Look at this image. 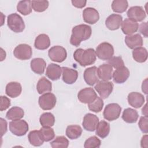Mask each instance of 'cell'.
<instances>
[{
  "label": "cell",
  "instance_id": "f1b7e54d",
  "mask_svg": "<svg viewBox=\"0 0 148 148\" xmlns=\"http://www.w3.org/2000/svg\"><path fill=\"white\" fill-rule=\"evenodd\" d=\"M121 117L122 119L127 123H134L137 121L139 115L136 110L129 108L124 109Z\"/></svg>",
  "mask_w": 148,
  "mask_h": 148
},
{
  "label": "cell",
  "instance_id": "c3c4849f",
  "mask_svg": "<svg viewBox=\"0 0 148 148\" xmlns=\"http://www.w3.org/2000/svg\"><path fill=\"white\" fill-rule=\"evenodd\" d=\"M140 146L142 147H147V135L146 134L142 136L140 140Z\"/></svg>",
  "mask_w": 148,
  "mask_h": 148
},
{
  "label": "cell",
  "instance_id": "2e32d148",
  "mask_svg": "<svg viewBox=\"0 0 148 148\" xmlns=\"http://www.w3.org/2000/svg\"><path fill=\"white\" fill-rule=\"evenodd\" d=\"M130 75L129 69L125 66L116 69L113 73L112 77L114 82L122 84L127 81Z\"/></svg>",
  "mask_w": 148,
  "mask_h": 148
},
{
  "label": "cell",
  "instance_id": "b9f144b4",
  "mask_svg": "<svg viewBox=\"0 0 148 148\" xmlns=\"http://www.w3.org/2000/svg\"><path fill=\"white\" fill-rule=\"evenodd\" d=\"M108 62L112 67L116 69L124 66V62L121 56L112 57L109 60H108Z\"/></svg>",
  "mask_w": 148,
  "mask_h": 148
},
{
  "label": "cell",
  "instance_id": "7c38bea8",
  "mask_svg": "<svg viewBox=\"0 0 148 148\" xmlns=\"http://www.w3.org/2000/svg\"><path fill=\"white\" fill-rule=\"evenodd\" d=\"M128 18L135 21H142L146 17V13L142 6H134L130 8L127 12Z\"/></svg>",
  "mask_w": 148,
  "mask_h": 148
},
{
  "label": "cell",
  "instance_id": "44dd1931",
  "mask_svg": "<svg viewBox=\"0 0 148 148\" xmlns=\"http://www.w3.org/2000/svg\"><path fill=\"white\" fill-rule=\"evenodd\" d=\"M121 25L123 34L127 35H132L138 30L139 28L138 23L130 18H125Z\"/></svg>",
  "mask_w": 148,
  "mask_h": 148
},
{
  "label": "cell",
  "instance_id": "484cf974",
  "mask_svg": "<svg viewBox=\"0 0 148 148\" xmlns=\"http://www.w3.org/2000/svg\"><path fill=\"white\" fill-rule=\"evenodd\" d=\"M50 45V40L49 36L45 34L39 35L35 40L34 46L38 50H46Z\"/></svg>",
  "mask_w": 148,
  "mask_h": 148
},
{
  "label": "cell",
  "instance_id": "83f0119b",
  "mask_svg": "<svg viewBox=\"0 0 148 148\" xmlns=\"http://www.w3.org/2000/svg\"><path fill=\"white\" fill-rule=\"evenodd\" d=\"M36 90L39 94L51 91L52 84L51 82L45 77H42L38 80L37 83Z\"/></svg>",
  "mask_w": 148,
  "mask_h": 148
},
{
  "label": "cell",
  "instance_id": "60d3db41",
  "mask_svg": "<svg viewBox=\"0 0 148 148\" xmlns=\"http://www.w3.org/2000/svg\"><path fill=\"white\" fill-rule=\"evenodd\" d=\"M101 142L100 139L96 136H92L86 140L84 144L85 148H99Z\"/></svg>",
  "mask_w": 148,
  "mask_h": 148
},
{
  "label": "cell",
  "instance_id": "5bb4252c",
  "mask_svg": "<svg viewBox=\"0 0 148 148\" xmlns=\"http://www.w3.org/2000/svg\"><path fill=\"white\" fill-rule=\"evenodd\" d=\"M83 77L86 83L89 86H93L99 82V77L97 74V68L93 66L85 69Z\"/></svg>",
  "mask_w": 148,
  "mask_h": 148
},
{
  "label": "cell",
  "instance_id": "bcb514c9",
  "mask_svg": "<svg viewBox=\"0 0 148 148\" xmlns=\"http://www.w3.org/2000/svg\"><path fill=\"white\" fill-rule=\"evenodd\" d=\"M139 30L140 32L145 37H147V22H144L140 24L139 25Z\"/></svg>",
  "mask_w": 148,
  "mask_h": 148
},
{
  "label": "cell",
  "instance_id": "30bf717a",
  "mask_svg": "<svg viewBox=\"0 0 148 148\" xmlns=\"http://www.w3.org/2000/svg\"><path fill=\"white\" fill-rule=\"evenodd\" d=\"M94 88L102 99H106L112 92L113 84L111 82L101 80L97 83Z\"/></svg>",
  "mask_w": 148,
  "mask_h": 148
},
{
  "label": "cell",
  "instance_id": "f6af8a7d",
  "mask_svg": "<svg viewBox=\"0 0 148 148\" xmlns=\"http://www.w3.org/2000/svg\"><path fill=\"white\" fill-rule=\"evenodd\" d=\"M72 5L77 8H83L86 5L87 1L85 0H72Z\"/></svg>",
  "mask_w": 148,
  "mask_h": 148
},
{
  "label": "cell",
  "instance_id": "5b68a950",
  "mask_svg": "<svg viewBox=\"0 0 148 148\" xmlns=\"http://www.w3.org/2000/svg\"><path fill=\"white\" fill-rule=\"evenodd\" d=\"M96 56L102 60H108L112 58L114 54V48L113 46L108 42H102L100 43L95 50Z\"/></svg>",
  "mask_w": 148,
  "mask_h": 148
},
{
  "label": "cell",
  "instance_id": "f546056e",
  "mask_svg": "<svg viewBox=\"0 0 148 148\" xmlns=\"http://www.w3.org/2000/svg\"><path fill=\"white\" fill-rule=\"evenodd\" d=\"M147 51L143 47H137L132 51V57L134 60L139 63L145 62L147 59Z\"/></svg>",
  "mask_w": 148,
  "mask_h": 148
},
{
  "label": "cell",
  "instance_id": "7a4b0ae2",
  "mask_svg": "<svg viewBox=\"0 0 148 148\" xmlns=\"http://www.w3.org/2000/svg\"><path fill=\"white\" fill-rule=\"evenodd\" d=\"M75 60L82 66L92 65L96 61L97 56L94 49L89 48L86 50L79 48L73 53Z\"/></svg>",
  "mask_w": 148,
  "mask_h": 148
},
{
  "label": "cell",
  "instance_id": "836d02e7",
  "mask_svg": "<svg viewBox=\"0 0 148 148\" xmlns=\"http://www.w3.org/2000/svg\"><path fill=\"white\" fill-rule=\"evenodd\" d=\"M39 122L42 127H51L55 123L54 116L50 112L44 113L40 116Z\"/></svg>",
  "mask_w": 148,
  "mask_h": 148
},
{
  "label": "cell",
  "instance_id": "d6986e66",
  "mask_svg": "<svg viewBox=\"0 0 148 148\" xmlns=\"http://www.w3.org/2000/svg\"><path fill=\"white\" fill-rule=\"evenodd\" d=\"M113 67L109 64H103L97 68L99 79L103 81H108L112 78Z\"/></svg>",
  "mask_w": 148,
  "mask_h": 148
},
{
  "label": "cell",
  "instance_id": "d590c367",
  "mask_svg": "<svg viewBox=\"0 0 148 148\" xmlns=\"http://www.w3.org/2000/svg\"><path fill=\"white\" fill-rule=\"evenodd\" d=\"M128 6L126 0H114L112 3V9L114 12L122 13L124 12Z\"/></svg>",
  "mask_w": 148,
  "mask_h": 148
},
{
  "label": "cell",
  "instance_id": "277c9868",
  "mask_svg": "<svg viewBox=\"0 0 148 148\" xmlns=\"http://www.w3.org/2000/svg\"><path fill=\"white\" fill-rule=\"evenodd\" d=\"M10 131L14 135L21 136L26 134L28 131V124L24 120H16L9 122Z\"/></svg>",
  "mask_w": 148,
  "mask_h": 148
},
{
  "label": "cell",
  "instance_id": "4dcf8cb0",
  "mask_svg": "<svg viewBox=\"0 0 148 148\" xmlns=\"http://www.w3.org/2000/svg\"><path fill=\"white\" fill-rule=\"evenodd\" d=\"M24 116V110L18 106L11 108L6 113V117L8 120H16L22 119Z\"/></svg>",
  "mask_w": 148,
  "mask_h": 148
},
{
  "label": "cell",
  "instance_id": "ee69618b",
  "mask_svg": "<svg viewBox=\"0 0 148 148\" xmlns=\"http://www.w3.org/2000/svg\"><path fill=\"white\" fill-rule=\"evenodd\" d=\"M0 110L1 112L6 110L10 106V100L5 96H1Z\"/></svg>",
  "mask_w": 148,
  "mask_h": 148
},
{
  "label": "cell",
  "instance_id": "ab89813d",
  "mask_svg": "<svg viewBox=\"0 0 148 148\" xmlns=\"http://www.w3.org/2000/svg\"><path fill=\"white\" fill-rule=\"evenodd\" d=\"M40 131L41 132L44 140L45 142H49L54 139L55 137L54 131L51 127H42L40 129Z\"/></svg>",
  "mask_w": 148,
  "mask_h": 148
},
{
  "label": "cell",
  "instance_id": "4316f807",
  "mask_svg": "<svg viewBox=\"0 0 148 148\" xmlns=\"http://www.w3.org/2000/svg\"><path fill=\"white\" fill-rule=\"evenodd\" d=\"M28 139L30 144L34 146H40L45 142L40 130L31 131L28 134Z\"/></svg>",
  "mask_w": 148,
  "mask_h": 148
},
{
  "label": "cell",
  "instance_id": "8992f818",
  "mask_svg": "<svg viewBox=\"0 0 148 148\" xmlns=\"http://www.w3.org/2000/svg\"><path fill=\"white\" fill-rule=\"evenodd\" d=\"M121 108L116 103H112L108 104L103 110V115L105 120L109 121H114L117 119L121 113Z\"/></svg>",
  "mask_w": 148,
  "mask_h": 148
},
{
  "label": "cell",
  "instance_id": "9c48e42d",
  "mask_svg": "<svg viewBox=\"0 0 148 148\" xmlns=\"http://www.w3.org/2000/svg\"><path fill=\"white\" fill-rule=\"evenodd\" d=\"M13 54L18 60H27L31 58L32 50L31 47L27 44H20L14 48Z\"/></svg>",
  "mask_w": 148,
  "mask_h": 148
},
{
  "label": "cell",
  "instance_id": "4fadbf2b",
  "mask_svg": "<svg viewBox=\"0 0 148 148\" xmlns=\"http://www.w3.org/2000/svg\"><path fill=\"white\" fill-rule=\"evenodd\" d=\"M99 123V118L97 116L92 113H87L83 117L82 125L86 131L92 132L96 130Z\"/></svg>",
  "mask_w": 148,
  "mask_h": 148
},
{
  "label": "cell",
  "instance_id": "e0dca14e",
  "mask_svg": "<svg viewBox=\"0 0 148 148\" xmlns=\"http://www.w3.org/2000/svg\"><path fill=\"white\" fill-rule=\"evenodd\" d=\"M123 22V17L120 14H111L105 20V25L109 30L118 29Z\"/></svg>",
  "mask_w": 148,
  "mask_h": 148
},
{
  "label": "cell",
  "instance_id": "8d00e7d4",
  "mask_svg": "<svg viewBox=\"0 0 148 148\" xmlns=\"http://www.w3.org/2000/svg\"><path fill=\"white\" fill-rule=\"evenodd\" d=\"M68 145L69 140L64 136H57L52 142H50V146L53 148H66L68 147Z\"/></svg>",
  "mask_w": 148,
  "mask_h": 148
},
{
  "label": "cell",
  "instance_id": "6da1fadb",
  "mask_svg": "<svg viewBox=\"0 0 148 148\" xmlns=\"http://www.w3.org/2000/svg\"><path fill=\"white\" fill-rule=\"evenodd\" d=\"M92 34L91 27L87 24H79L73 27L70 43L72 45L77 47L81 42L88 39Z\"/></svg>",
  "mask_w": 148,
  "mask_h": 148
},
{
  "label": "cell",
  "instance_id": "7402d4cb",
  "mask_svg": "<svg viewBox=\"0 0 148 148\" xmlns=\"http://www.w3.org/2000/svg\"><path fill=\"white\" fill-rule=\"evenodd\" d=\"M125 43L128 47L131 49H134L142 46L143 39L139 34L127 35L125 38Z\"/></svg>",
  "mask_w": 148,
  "mask_h": 148
},
{
  "label": "cell",
  "instance_id": "9a60e30c",
  "mask_svg": "<svg viewBox=\"0 0 148 148\" xmlns=\"http://www.w3.org/2000/svg\"><path fill=\"white\" fill-rule=\"evenodd\" d=\"M82 16L84 22L90 24H94L99 19L98 12L93 8L89 7L84 9Z\"/></svg>",
  "mask_w": 148,
  "mask_h": 148
},
{
  "label": "cell",
  "instance_id": "3957f363",
  "mask_svg": "<svg viewBox=\"0 0 148 148\" xmlns=\"http://www.w3.org/2000/svg\"><path fill=\"white\" fill-rule=\"evenodd\" d=\"M7 24L8 27L16 33L21 32L25 29V24L23 18L16 13H12L8 16Z\"/></svg>",
  "mask_w": 148,
  "mask_h": 148
},
{
  "label": "cell",
  "instance_id": "f907efd6",
  "mask_svg": "<svg viewBox=\"0 0 148 148\" xmlns=\"http://www.w3.org/2000/svg\"><path fill=\"white\" fill-rule=\"evenodd\" d=\"M142 113L144 115V116L147 117V103L145 104V105L143 106V108L142 109Z\"/></svg>",
  "mask_w": 148,
  "mask_h": 148
},
{
  "label": "cell",
  "instance_id": "cb8c5ba5",
  "mask_svg": "<svg viewBox=\"0 0 148 148\" xmlns=\"http://www.w3.org/2000/svg\"><path fill=\"white\" fill-rule=\"evenodd\" d=\"M22 91V87L20 83L12 82L7 84L5 88V92L8 96L11 98L18 97Z\"/></svg>",
  "mask_w": 148,
  "mask_h": 148
},
{
  "label": "cell",
  "instance_id": "8fae6325",
  "mask_svg": "<svg viewBox=\"0 0 148 148\" xmlns=\"http://www.w3.org/2000/svg\"><path fill=\"white\" fill-rule=\"evenodd\" d=\"M97 97L95 91L91 87H86L82 89L77 94L78 99L83 103H90L93 102Z\"/></svg>",
  "mask_w": 148,
  "mask_h": 148
},
{
  "label": "cell",
  "instance_id": "7bdbcfd3",
  "mask_svg": "<svg viewBox=\"0 0 148 148\" xmlns=\"http://www.w3.org/2000/svg\"><path fill=\"white\" fill-rule=\"evenodd\" d=\"M148 118L146 116H142L140 117L138 126L140 131L145 134H147L148 132Z\"/></svg>",
  "mask_w": 148,
  "mask_h": 148
},
{
  "label": "cell",
  "instance_id": "1f68e13d",
  "mask_svg": "<svg viewBox=\"0 0 148 148\" xmlns=\"http://www.w3.org/2000/svg\"><path fill=\"white\" fill-rule=\"evenodd\" d=\"M95 130L96 135L103 139L108 136L110 132V124L106 121L102 120L98 123Z\"/></svg>",
  "mask_w": 148,
  "mask_h": 148
},
{
  "label": "cell",
  "instance_id": "603a6c76",
  "mask_svg": "<svg viewBox=\"0 0 148 148\" xmlns=\"http://www.w3.org/2000/svg\"><path fill=\"white\" fill-rule=\"evenodd\" d=\"M62 74V67L60 65L51 63L50 64L46 69V75L51 80H58Z\"/></svg>",
  "mask_w": 148,
  "mask_h": 148
},
{
  "label": "cell",
  "instance_id": "d4e9b609",
  "mask_svg": "<svg viewBox=\"0 0 148 148\" xmlns=\"http://www.w3.org/2000/svg\"><path fill=\"white\" fill-rule=\"evenodd\" d=\"M31 70L35 73L42 75L44 73L46 66V62L42 58H35L31 60L30 63Z\"/></svg>",
  "mask_w": 148,
  "mask_h": 148
},
{
  "label": "cell",
  "instance_id": "ba28073f",
  "mask_svg": "<svg viewBox=\"0 0 148 148\" xmlns=\"http://www.w3.org/2000/svg\"><path fill=\"white\" fill-rule=\"evenodd\" d=\"M48 56L51 61L62 62L66 58L67 53L66 49L62 46H54L49 49Z\"/></svg>",
  "mask_w": 148,
  "mask_h": 148
},
{
  "label": "cell",
  "instance_id": "ac0fdd59",
  "mask_svg": "<svg viewBox=\"0 0 148 148\" xmlns=\"http://www.w3.org/2000/svg\"><path fill=\"white\" fill-rule=\"evenodd\" d=\"M62 75L63 82L68 84H72L78 77V72L76 70L68 67H62Z\"/></svg>",
  "mask_w": 148,
  "mask_h": 148
},
{
  "label": "cell",
  "instance_id": "681fc988",
  "mask_svg": "<svg viewBox=\"0 0 148 148\" xmlns=\"http://www.w3.org/2000/svg\"><path fill=\"white\" fill-rule=\"evenodd\" d=\"M142 90L145 94H147V78H146L142 83Z\"/></svg>",
  "mask_w": 148,
  "mask_h": 148
},
{
  "label": "cell",
  "instance_id": "ffe728a7",
  "mask_svg": "<svg viewBox=\"0 0 148 148\" xmlns=\"http://www.w3.org/2000/svg\"><path fill=\"white\" fill-rule=\"evenodd\" d=\"M127 100L130 105L136 109L142 106L145 103L143 95L138 92H130L128 95Z\"/></svg>",
  "mask_w": 148,
  "mask_h": 148
},
{
  "label": "cell",
  "instance_id": "7dc6e473",
  "mask_svg": "<svg viewBox=\"0 0 148 148\" xmlns=\"http://www.w3.org/2000/svg\"><path fill=\"white\" fill-rule=\"evenodd\" d=\"M1 120V136H2L8 131L7 128V122L3 118L0 119Z\"/></svg>",
  "mask_w": 148,
  "mask_h": 148
},
{
  "label": "cell",
  "instance_id": "e575fe53",
  "mask_svg": "<svg viewBox=\"0 0 148 148\" xmlns=\"http://www.w3.org/2000/svg\"><path fill=\"white\" fill-rule=\"evenodd\" d=\"M17 10L24 16L29 14L32 12L31 1L29 0L19 1L17 5Z\"/></svg>",
  "mask_w": 148,
  "mask_h": 148
},
{
  "label": "cell",
  "instance_id": "74e56055",
  "mask_svg": "<svg viewBox=\"0 0 148 148\" xmlns=\"http://www.w3.org/2000/svg\"><path fill=\"white\" fill-rule=\"evenodd\" d=\"M103 105L104 103L102 99L97 97L93 102L88 103V108L90 110L93 112L99 113L102 110Z\"/></svg>",
  "mask_w": 148,
  "mask_h": 148
},
{
  "label": "cell",
  "instance_id": "52a82bcc",
  "mask_svg": "<svg viewBox=\"0 0 148 148\" xmlns=\"http://www.w3.org/2000/svg\"><path fill=\"white\" fill-rule=\"evenodd\" d=\"M56 97L51 92L43 94L39 97L38 99L40 108L44 110H49L53 109L56 104Z\"/></svg>",
  "mask_w": 148,
  "mask_h": 148
},
{
  "label": "cell",
  "instance_id": "d6a6232c",
  "mask_svg": "<svg viewBox=\"0 0 148 148\" xmlns=\"http://www.w3.org/2000/svg\"><path fill=\"white\" fill-rule=\"evenodd\" d=\"M65 134L70 139H76L81 136L82 128L78 125H70L66 127Z\"/></svg>",
  "mask_w": 148,
  "mask_h": 148
},
{
  "label": "cell",
  "instance_id": "f35d334b",
  "mask_svg": "<svg viewBox=\"0 0 148 148\" xmlns=\"http://www.w3.org/2000/svg\"><path fill=\"white\" fill-rule=\"evenodd\" d=\"M47 1H32L31 6L34 11L37 12H43L49 7Z\"/></svg>",
  "mask_w": 148,
  "mask_h": 148
}]
</instances>
